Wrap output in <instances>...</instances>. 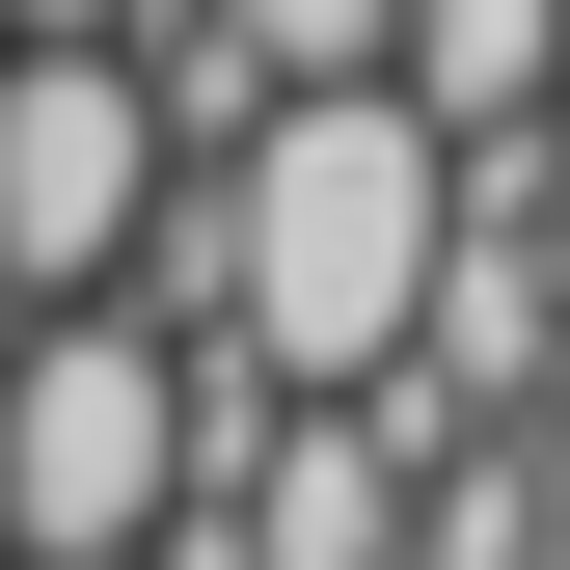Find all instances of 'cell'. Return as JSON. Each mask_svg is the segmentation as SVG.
Instances as JSON below:
<instances>
[{
    "instance_id": "cell-1",
    "label": "cell",
    "mask_w": 570,
    "mask_h": 570,
    "mask_svg": "<svg viewBox=\"0 0 570 570\" xmlns=\"http://www.w3.org/2000/svg\"><path fill=\"white\" fill-rule=\"evenodd\" d=\"M164 543V326L55 299L0 326V570H136Z\"/></svg>"
},
{
    "instance_id": "cell-2",
    "label": "cell",
    "mask_w": 570,
    "mask_h": 570,
    "mask_svg": "<svg viewBox=\"0 0 570 570\" xmlns=\"http://www.w3.org/2000/svg\"><path fill=\"white\" fill-rule=\"evenodd\" d=\"M136 218H164V109H136V55H0V299H109Z\"/></svg>"
},
{
    "instance_id": "cell-3",
    "label": "cell",
    "mask_w": 570,
    "mask_h": 570,
    "mask_svg": "<svg viewBox=\"0 0 570 570\" xmlns=\"http://www.w3.org/2000/svg\"><path fill=\"white\" fill-rule=\"evenodd\" d=\"M407 462H435V407H272V462L218 489V543L245 570H407Z\"/></svg>"
},
{
    "instance_id": "cell-4",
    "label": "cell",
    "mask_w": 570,
    "mask_h": 570,
    "mask_svg": "<svg viewBox=\"0 0 570 570\" xmlns=\"http://www.w3.org/2000/svg\"><path fill=\"white\" fill-rule=\"evenodd\" d=\"M407 570H570V435H435L407 462Z\"/></svg>"
},
{
    "instance_id": "cell-5",
    "label": "cell",
    "mask_w": 570,
    "mask_h": 570,
    "mask_svg": "<svg viewBox=\"0 0 570 570\" xmlns=\"http://www.w3.org/2000/svg\"><path fill=\"white\" fill-rule=\"evenodd\" d=\"M190 28H218L272 109H299V82H381V0H190Z\"/></svg>"
},
{
    "instance_id": "cell-6",
    "label": "cell",
    "mask_w": 570,
    "mask_h": 570,
    "mask_svg": "<svg viewBox=\"0 0 570 570\" xmlns=\"http://www.w3.org/2000/svg\"><path fill=\"white\" fill-rule=\"evenodd\" d=\"M136 28V0H0V55H109Z\"/></svg>"
},
{
    "instance_id": "cell-7",
    "label": "cell",
    "mask_w": 570,
    "mask_h": 570,
    "mask_svg": "<svg viewBox=\"0 0 570 570\" xmlns=\"http://www.w3.org/2000/svg\"><path fill=\"white\" fill-rule=\"evenodd\" d=\"M543 164H570V55H543Z\"/></svg>"
},
{
    "instance_id": "cell-8",
    "label": "cell",
    "mask_w": 570,
    "mask_h": 570,
    "mask_svg": "<svg viewBox=\"0 0 570 570\" xmlns=\"http://www.w3.org/2000/svg\"><path fill=\"white\" fill-rule=\"evenodd\" d=\"M543 435H570V353H543Z\"/></svg>"
}]
</instances>
